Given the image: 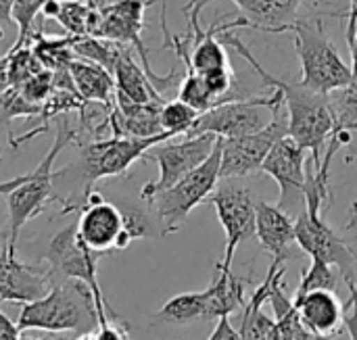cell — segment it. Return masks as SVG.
Returning a JSON list of instances; mask_svg holds the SVG:
<instances>
[{
	"label": "cell",
	"mask_w": 357,
	"mask_h": 340,
	"mask_svg": "<svg viewBox=\"0 0 357 340\" xmlns=\"http://www.w3.org/2000/svg\"><path fill=\"white\" fill-rule=\"evenodd\" d=\"M220 42L224 46H232L253 67V71L261 77V82L268 88H276L282 92V107L289 121V136L310 153V159L318 169L322 165V153L326 150V144L335 132V117L331 111L328 96L310 90L301 82H287L268 73L234 31L220 33Z\"/></svg>",
	"instance_id": "6da1fadb"
},
{
	"label": "cell",
	"mask_w": 357,
	"mask_h": 340,
	"mask_svg": "<svg viewBox=\"0 0 357 340\" xmlns=\"http://www.w3.org/2000/svg\"><path fill=\"white\" fill-rule=\"evenodd\" d=\"M75 140H77V130L71 128L67 119L59 121L54 132V142L46 153V157L40 161V165L29 173L0 182V194L6 196V207H8V245L17 247V238L23 226L29 219H36L50 203L59 201L52 194V182L59 176V171H54L52 165L59 153Z\"/></svg>",
	"instance_id": "7a4b0ae2"
},
{
	"label": "cell",
	"mask_w": 357,
	"mask_h": 340,
	"mask_svg": "<svg viewBox=\"0 0 357 340\" xmlns=\"http://www.w3.org/2000/svg\"><path fill=\"white\" fill-rule=\"evenodd\" d=\"M17 326L21 332L33 328L52 334L69 332L73 337L94 332L98 326L94 297L90 288L77 280L54 282L46 297L23 305Z\"/></svg>",
	"instance_id": "3957f363"
},
{
	"label": "cell",
	"mask_w": 357,
	"mask_h": 340,
	"mask_svg": "<svg viewBox=\"0 0 357 340\" xmlns=\"http://www.w3.org/2000/svg\"><path fill=\"white\" fill-rule=\"evenodd\" d=\"M295 50L301 61V84L318 94H333L351 84V67L343 61L324 29L322 17L297 19L291 29Z\"/></svg>",
	"instance_id": "277c9868"
},
{
	"label": "cell",
	"mask_w": 357,
	"mask_h": 340,
	"mask_svg": "<svg viewBox=\"0 0 357 340\" xmlns=\"http://www.w3.org/2000/svg\"><path fill=\"white\" fill-rule=\"evenodd\" d=\"M220 165H222V138H218L213 153L197 169L178 180L172 188L159 192L149 201L155 211L159 234L169 236L180 230L190 211L201 203L209 201L215 186L220 184Z\"/></svg>",
	"instance_id": "5b68a950"
},
{
	"label": "cell",
	"mask_w": 357,
	"mask_h": 340,
	"mask_svg": "<svg viewBox=\"0 0 357 340\" xmlns=\"http://www.w3.org/2000/svg\"><path fill=\"white\" fill-rule=\"evenodd\" d=\"M96 253H92L79 238H77V226L71 224L56 232L52 240L48 242L46 249V263L50 268V274L54 282L61 280H77L86 284L94 297L96 305V316H98V326L107 324L115 311H111L100 284H98V263H96Z\"/></svg>",
	"instance_id": "8992f818"
},
{
	"label": "cell",
	"mask_w": 357,
	"mask_h": 340,
	"mask_svg": "<svg viewBox=\"0 0 357 340\" xmlns=\"http://www.w3.org/2000/svg\"><path fill=\"white\" fill-rule=\"evenodd\" d=\"M172 134H161L155 138H123V136H109L102 140L79 144L82 159H79V176L84 180V201L92 194V188L98 180L123 176L136 161L144 159V155L165 142L172 140Z\"/></svg>",
	"instance_id": "52a82bcc"
},
{
	"label": "cell",
	"mask_w": 357,
	"mask_h": 340,
	"mask_svg": "<svg viewBox=\"0 0 357 340\" xmlns=\"http://www.w3.org/2000/svg\"><path fill=\"white\" fill-rule=\"evenodd\" d=\"M243 180L245 178L220 180L213 194L209 196V203L215 207L218 219L226 232V253L224 259L215 265V270L222 272H232V261L238 247L255 236L259 196Z\"/></svg>",
	"instance_id": "ba28073f"
},
{
	"label": "cell",
	"mask_w": 357,
	"mask_h": 340,
	"mask_svg": "<svg viewBox=\"0 0 357 340\" xmlns=\"http://www.w3.org/2000/svg\"><path fill=\"white\" fill-rule=\"evenodd\" d=\"M326 209L318 203H305L295 219L297 247L312 259H320L339 270L345 282H356L357 251L349 240L326 222Z\"/></svg>",
	"instance_id": "9c48e42d"
},
{
	"label": "cell",
	"mask_w": 357,
	"mask_h": 340,
	"mask_svg": "<svg viewBox=\"0 0 357 340\" xmlns=\"http://www.w3.org/2000/svg\"><path fill=\"white\" fill-rule=\"evenodd\" d=\"M278 105H282V92L276 88H272L268 96H247L222 102L201 113L186 136L213 134L218 138H238L255 134L272 121Z\"/></svg>",
	"instance_id": "30bf717a"
},
{
	"label": "cell",
	"mask_w": 357,
	"mask_h": 340,
	"mask_svg": "<svg viewBox=\"0 0 357 340\" xmlns=\"http://www.w3.org/2000/svg\"><path fill=\"white\" fill-rule=\"evenodd\" d=\"M218 142V136L213 134H201V136H184L180 142H161L153 146L144 159L155 161L159 165V178L144 184L140 190V199L149 203L159 192L172 188L178 180H182L186 173L197 169L207 157L213 153V146Z\"/></svg>",
	"instance_id": "8fae6325"
},
{
	"label": "cell",
	"mask_w": 357,
	"mask_h": 340,
	"mask_svg": "<svg viewBox=\"0 0 357 340\" xmlns=\"http://www.w3.org/2000/svg\"><path fill=\"white\" fill-rule=\"evenodd\" d=\"M289 136V121L284 107L278 105L274 109L272 121L247 136L238 138H222V165H220V180L230 178H249L257 171H261V165L274 144Z\"/></svg>",
	"instance_id": "7c38bea8"
},
{
	"label": "cell",
	"mask_w": 357,
	"mask_h": 340,
	"mask_svg": "<svg viewBox=\"0 0 357 340\" xmlns=\"http://www.w3.org/2000/svg\"><path fill=\"white\" fill-rule=\"evenodd\" d=\"M307 155L310 153L291 136H284L274 144L261 165V171L268 173L280 188V199L276 205L295 219L305 209V180L310 165Z\"/></svg>",
	"instance_id": "4fadbf2b"
},
{
	"label": "cell",
	"mask_w": 357,
	"mask_h": 340,
	"mask_svg": "<svg viewBox=\"0 0 357 340\" xmlns=\"http://www.w3.org/2000/svg\"><path fill=\"white\" fill-rule=\"evenodd\" d=\"M75 226L77 238L96 255L109 253L113 249L121 251L130 245L126 240L123 211L96 192L86 199Z\"/></svg>",
	"instance_id": "5bb4252c"
},
{
	"label": "cell",
	"mask_w": 357,
	"mask_h": 340,
	"mask_svg": "<svg viewBox=\"0 0 357 340\" xmlns=\"http://www.w3.org/2000/svg\"><path fill=\"white\" fill-rule=\"evenodd\" d=\"M54 278L50 268L27 265L17 259V247L8 245L0 253V303H33L50 293Z\"/></svg>",
	"instance_id": "9a60e30c"
},
{
	"label": "cell",
	"mask_w": 357,
	"mask_h": 340,
	"mask_svg": "<svg viewBox=\"0 0 357 340\" xmlns=\"http://www.w3.org/2000/svg\"><path fill=\"white\" fill-rule=\"evenodd\" d=\"M213 0H188L184 6V15H199L201 10ZM241 17L247 19L249 27L268 31V33H282L289 31L291 25L301 19L299 10L305 0H232Z\"/></svg>",
	"instance_id": "2e32d148"
},
{
	"label": "cell",
	"mask_w": 357,
	"mask_h": 340,
	"mask_svg": "<svg viewBox=\"0 0 357 340\" xmlns=\"http://www.w3.org/2000/svg\"><path fill=\"white\" fill-rule=\"evenodd\" d=\"M301 324L320 339H337L345 332V303L333 291H314L293 297Z\"/></svg>",
	"instance_id": "e0dca14e"
},
{
	"label": "cell",
	"mask_w": 357,
	"mask_h": 340,
	"mask_svg": "<svg viewBox=\"0 0 357 340\" xmlns=\"http://www.w3.org/2000/svg\"><path fill=\"white\" fill-rule=\"evenodd\" d=\"M255 236L261 251H266L274 261L284 263L291 255L295 238V217L282 211L278 205H272L264 199L257 203V226Z\"/></svg>",
	"instance_id": "ac0fdd59"
},
{
	"label": "cell",
	"mask_w": 357,
	"mask_h": 340,
	"mask_svg": "<svg viewBox=\"0 0 357 340\" xmlns=\"http://www.w3.org/2000/svg\"><path fill=\"white\" fill-rule=\"evenodd\" d=\"M167 102V100H165ZM165 102H132L115 94L111 107V136L123 138H155L165 134L161 130V107Z\"/></svg>",
	"instance_id": "d6986e66"
},
{
	"label": "cell",
	"mask_w": 357,
	"mask_h": 340,
	"mask_svg": "<svg viewBox=\"0 0 357 340\" xmlns=\"http://www.w3.org/2000/svg\"><path fill=\"white\" fill-rule=\"evenodd\" d=\"M282 265L284 263H280V261H274L270 265L268 276L264 278V282L255 288L251 299L241 309L236 330L241 332L243 340H280V326H278L276 318H270L264 311V305H266V301H270L274 276Z\"/></svg>",
	"instance_id": "ffe728a7"
},
{
	"label": "cell",
	"mask_w": 357,
	"mask_h": 340,
	"mask_svg": "<svg viewBox=\"0 0 357 340\" xmlns=\"http://www.w3.org/2000/svg\"><path fill=\"white\" fill-rule=\"evenodd\" d=\"M40 15L44 19H54L67 36H98L100 10H96L88 0H46Z\"/></svg>",
	"instance_id": "44dd1931"
},
{
	"label": "cell",
	"mask_w": 357,
	"mask_h": 340,
	"mask_svg": "<svg viewBox=\"0 0 357 340\" xmlns=\"http://www.w3.org/2000/svg\"><path fill=\"white\" fill-rule=\"evenodd\" d=\"M113 79H115V94L132 100V102H165L163 94L157 92V88L153 86L151 77L146 75L144 67L140 63H136L134 59V50L126 48L115 65L113 71Z\"/></svg>",
	"instance_id": "7402d4cb"
},
{
	"label": "cell",
	"mask_w": 357,
	"mask_h": 340,
	"mask_svg": "<svg viewBox=\"0 0 357 340\" xmlns=\"http://www.w3.org/2000/svg\"><path fill=\"white\" fill-rule=\"evenodd\" d=\"M251 284L249 276H236L234 272L218 270V276L209 284L207 291V314L205 320H220L230 318L232 314L241 311L247 303L245 293Z\"/></svg>",
	"instance_id": "603a6c76"
},
{
	"label": "cell",
	"mask_w": 357,
	"mask_h": 340,
	"mask_svg": "<svg viewBox=\"0 0 357 340\" xmlns=\"http://www.w3.org/2000/svg\"><path fill=\"white\" fill-rule=\"evenodd\" d=\"M69 73L75 86V92L79 94L82 100L86 102H100L107 107H113L115 100V79L113 75L92 63V61H84V59H75L69 65Z\"/></svg>",
	"instance_id": "cb8c5ba5"
},
{
	"label": "cell",
	"mask_w": 357,
	"mask_h": 340,
	"mask_svg": "<svg viewBox=\"0 0 357 340\" xmlns=\"http://www.w3.org/2000/svg\"><path fill=\"white\" fill-rule=\"evenodd\" d=\"M207 314V291H197V293H182L172 297L157 314L155 322L157 324H167V326H186L197 320H205Z\"/></svg>",
	"instance_id": "d4e9b609"
},
{
	"label": "cell",
	"mask_w": 357,
	"mask_h": 340,
	"mask_svg": "<svg viewBox=\"0 0 357 340\" xmlns=\"http://www.w3.org/2000/svg\"><path fill=\"white\" fill-rule=\"evenodd\" d=\"M73 40H75L73 36H63V38L44 36L42 27H38L31 33L29 46L44 69L59 71V69H67L77 59L73 52Z\"/></svg>",
	"instance_id": "484cf974"
},
{
	"label": "cell",
	"mask_w": 357,
	"mask_h": 340,
	"mask_svg": "<svg viewBox=\"0 0 357 340\" xmlns=\"http://www.w3.org/2000/svg\"><path fill=\"white\" fill-rule=\"evenodd\" d=\"M126 48H130V46H123V44H117V42H111L105 38H96V36H82V38L73 40V52L77 59L92 61V63L105 67L111 75H113L115 65Z\"/></svg>",
	"instance_id": "4316f807"
},
{
	"label": "cell",
	"mask_w": 357,
	"mask_h": 340,
	"mask_svg": "<svg viewBox=\"0 0 357 340\" xmlns=\"http://www.w3.org/2000/svg\"><path fill=\"white\" fill-rule=\"evenodd\" d=\"M4 56H6V77H8L10 88H21L27 79H31L33 75L44 71L42 63L33 54L29 44L19 50L8 48V52Z\"/></svg>",
	"instance_id": "83f0119b"
},
{
	"label": "cell",
	"mask_w": 357,
	"mask_h": 340,
	"mask_svg": "<svg viewBox=\"0 0 357 340\" xmlns=\"http://www.w3.org/2000/svg\"><path fill=\"white\" fill-rule=\"evenodd\" d=\"M339 270L320 261V259H312L310 268L303 270L301 274V282H299V288L295 293V297H303L307 293H314V291H337L339 286Z\"/></svg>",
	"instance_id": "f1b7e54d"
},
{
	"label": "cell",
	"mask_w": 357,
	"mask_h": 340,
	"mask_svg": "<svg viewBox=\"0 0 357 340\" xmlns=\"http://www.w3.org/2000/svg\"><path fill=\"white\" fill-rule=\"evenodd\" d=\"M199 111H195L190 105L182 102V100H167L161 107V130L176 136H186L190 132V128L195 125V121L199 119Z\"/></svg>",
	"instance_id": "f546056e"
},
{
	"label": "cell",
	"mask_w": 357,
	"mask_h": 340,
	"mask_svg": "<svg viewBox=\"0 0 357 340\" xmlns=\"http://www.w3.org/2000/svg\"><path fill=\"white\" fill-rule=\"evenodd\" d=\"M46 0H15L13 2V23L17 25V40L10 50H19L29 44L33 33V21L42 13Z\"/></svg>",
	"instance_id": "4dcf8cb0"
},
{
	"label": "cell",
	"mask_w": 357,
	"mask_h": 340,
	"mask_svg": "<svg viewBox=\"0 0 357 340\" xmlns=\"http://www.w3.org/2000/svg\"><path fill=\"white\" fill-rule=\"evenodd\" d=\"M178 100L190 105L199 113H205V111L215 107V100L211 98L203 77L199 73H195V71L184 73V77L180 82V88H178Z\"/></svg>",
	"instance_id": "1f68e13d"
},
{
	"label": "cell",
	"mask_w": 357,
	"mask_h": 340,
	"mask_svg": "<svg viewBox=\"0 0 357 340\" xmlns=\"http://www.w3.org/2000/svg\"><path fill=\"white\" fill-rule=\"evenodd\" d=\"M42 105L27 100L17 88H8L0 94V115L4 121H13L17 117H40Z\"/></svg>",
	"instance_id": "d6a6232c"
},
{
	"label": "cell",
	"mask_w": 357,
	"mask_h": 340,
	"mask_svg": "<svg viewBox=\"0 0 357 340\" xmlns=\"http://www.w3.org/2000/svg\"><path fill=\"white\" fill-rule=\"evenodd\" d=\"M347 163H357V140L354 138L349 144H347V159H345ZM347 240H349V245L354 247L357 251V199L351 203V207H349V215H347V222H345V226H343V232H341Z\"/></svg>",
	"instance_id": "836d02e7"
},
{
	"label": "cell",
	"mask_w": 357,
	"mask_h": 340,
	"mask_svg": "<svg viewBox=\"0 0 357 340\" xmlns=\"http://www.w3.org/2000/svg\"><path fill=\"white\" fill-rule=\"evenodd\" d=\"M349 299L345 301V330L351 340H357V282H347Z\"/></svg>",
	"instance_id": "e575fe53"
},
{
	"label": "cell",
	"mask_w": 357,
	"mask_h": 340,
	"mask_svg": "<svg viewBox=\"0 0 357 340\" xmlns=\"http://www.w3.org/2000/svg\"><path fill=\"white\" fill-rule=\"evenodd\" d=\"M207 340H243L241 332L236 330V326L232 324L230 318H220L215 322V328L211 332V337Z\"/></svg>",
	"instance_id": "d590c367"
},
{
	"label": "cell",
	"mask_w": 357,
	"mask_h": 340,
	"mask_svg": "<svg viewBox=\"0 0 357 340\" xmlns=\"http://www.w3.org/2000/svg\"><path fill=\"white\" fill-rule=\"evenodd\" d=\"M19 326L13 324L0 309V340H21L19 339Z\"/></svg>",
	"instance_id": "8d00e7d4"
},
{
	"label": "cell",
	"mask_w": 357,
	"mask_h": 340,
	"mask_svg": "<svg viewBox=\"0 0 357 340\" xmlns=\"http://www.w3.org/2000/svg\"><path fill=\"white\" fill-rule=\"evenodd\" d=\"M347 21H349V25H347V44H349L357 31V0H349Z\"/></svg>",
	"instance_id": "74e56055"
},
{
	"label": "cell",
	"mask_w": 357,
	"mask_h": 340,
	"mask_svg": "<svg viewBox=\"0 0 357 340\" xmlns=\"http://www.w3.org/2000/svg\"><path fill=\"white\" fill-rule=\"evenodd\" d=\"M13 2L15 0H0V38H2V27L13 23Z\"/></svg>",
	"instance_id": "f35d334b"
},
{
	"label": "cell",
	"mask_w": 357,
	"mask_h": 340,
	"mask_svg": "<svg viewBox=\"0 0 357 340\" xmlns=\"http://www.w3.org/2000/svg\"><path fill=\"white\" fill-rule=\"evenodd\" d=\"M96 10H107V8H111V6H115V4H119L121 0H88Z\"/></svg>",
	"instance_id": "ab89813d"
},
{
	"label": "cell",
	"mask_w": 357,
	"mask_h": 340,
	"mask_svg": "<svg viewBox=\"0 0 357 340\" xmlns=\"http://www.w3.org/2000/svg\"><path fill=\"white\" fill-rule=\"evenodd\" d=\"M8 247V230H0V253Z\"/></svg>",
	"instance_id": "60d3db41"
},
{
	"label": "cell",
	"mask_w": 357,
	"mask_h": 340,
	"mask_svg": "<svg viewBox=\"0 0 357 340\" xmlns=\"http://www.w3.org/2000/svg\"><path fill=\"white\" fill-rule=\"evenodd\" d=\"M61 2H65V0H61Z\"/></svg>",
	"instance_id": "b9f144b4"
}]
</instances>
